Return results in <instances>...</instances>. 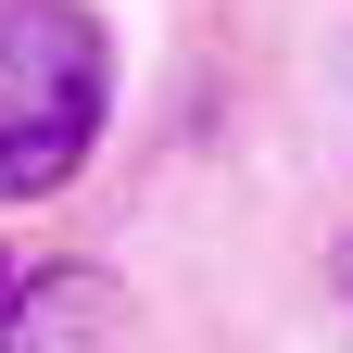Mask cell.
<instances>
[{"mask_svg": "<svg viewBox=\"0 0 353 353\" xmlns=\"http://www.w3.org/2000/svg\"><path fill=\"white\" fill-rule=\"evenodd\" d=\"M114 38L88 0H0V202H51L101 152Z\"/></svg>", "mask_w": 353, "mask_h": 353, "instance_id": "1", "label": "cell"}, {"mask_svg": "<svg viewBox=\"0 0 353 353\" xmlns=\"http://www.w3.org/2000/svg\"><path fill=\"white\" fill-rule=\"evenodd\" d=\"M101 328H114V278L88 265H38L0 303V353H101Z\"/></svg>", "mask_w": 353, "mask_h": 353, "instance_id": "2", "label": "cell"}, {"mask_svg": "<svg viewBox=\"0 0 353 353\" xmlns=\"http://www.w3.org/2000/svg\"><path fill=\"white\" fill-rule=\"evenodd\" d=\"M13 278H26V265H0V303H13Z\"/></svg>", "mask_w": 353, "mask_h": 353, "instance_id": "3", "label": "cell"}, {"mask_svg": "<svg viewBox=\"0 0 353 353\" xmlns=\"http://www.w3.org/2000/svg\"><path fill=\"white\" fill-rule=\"evenodd\" d=\"M341 290H353V240H341Z\"/></svg>", "mask_w": 353, "mask_h": 353, "instance_id": "4", "label": "cell"}]
</instances>
